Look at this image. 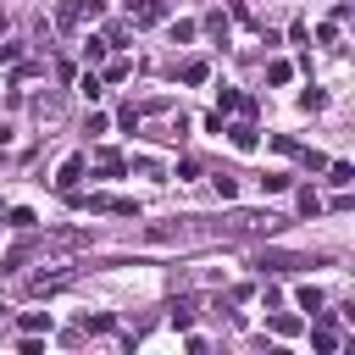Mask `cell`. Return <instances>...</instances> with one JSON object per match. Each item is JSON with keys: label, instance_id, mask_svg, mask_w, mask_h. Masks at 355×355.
Wrapping results in <instances>:
<instances>
[{"label": "cell", "instance_id": "cell-1", "mask_svg": "<svg viewBox=\"0 0 355 355\" xmlns=\"http://www.w3.org/2000/svg\"><path fill=\"white\" fill-rule=\"evenodd\" d=\"M105 0H61L55 6V28H78V22H100Z\"/></svg>", "mask_w": 355, "mask_h": 355}, {"label": "cell", "instance_id": "cell-2", "mask_svg": "<svg viewBox=\"0 0 355 355\" xmlns=\"http://www.w3.org/2000/svg\"><path fill=\"white\" fill-rule=\"evenodd\" d=\"M261 272H300V266H322V255H288V250H261L255 255Z\"/></svg>", "mask_w": 355, "mask_h": 355}, {"label": "cell", "instance_id": "cell-3", "mask_svg": "<svg viewBox=\"0 0 355 355\" xmlns=\"http://www.w3.org/2000/svg\"><path fill=\"white\" fill-rule=\"evenodd\" d=\"M78 272H83V266H55V272H39V277H28V294H39V300H44V294H61Z\"/></svg>", "mask_w": 355, "mask_h": 355}, {"label": "cell", "instance_id": "cell-4", "mask_svg": "<svg viewBox=\"0 0 355 355\" xmlns=\"http://www.w3.org/2000/svg\"><path fill=\"white\" fill-rule=\"evenodd\" d=\"M161 11H166V0H128V22H133V28L161 22Z\"/></svg>", "mask_w": 355, "mask_h": 355}, {"label": "cell", "instance_id": "cell-5", "mask_svg": "<svg viewBox=\"0 0 355 355\" xmlns=\"http://www.w3.org/2000/svg\"><path fill=\"white\" fill-rule=\"evenodd\" d=\"M89 211H111V216H139L133 200H116V194H89Z\"/></svg>", "mask_w": 355, "mask_h": 355}, {"label": "cell", "instance_id": "cell-6", "mask_svg": "<svg viewBox=\"0 0 355 355\" xmlns=\"http://www.w3.org/2000/svg\"><path fill=\"white\" fill-rule=\"evenodd\" d=\"M83 166H89V161H83V155H72V161L55 172V189H61V194H78V178H83Z\"/></svg>", "mask_w": 355, "mask_h": 355}, {"label": "cell", "instance_id": "cell-7", "mask_svg": "<svg viewBox=\"0 0 355 355\" xmlns=\"http://www.w3.org/2000/svg\"><path fill=\"white\" fill-rule=\"evenodd\" d=\"M178 78H183V83H205V78H211V61H205V55H189V61H178Z\"/></svg>", "mask_w": 355, "mask_h": 355}, {"label": "cell", "instance_id": "cell-8", "mask_svg": "<svg viewBox=\"0 0 355 355\" xmlns=\"http://www.w3.org/2000/svg\"><path fill=\"white\" fill-rule=\"evenodd\" d=\"M311 344H316L322 355H333V349H338V333H333V316H322V322H316V333H311Z\"/></svg>", "mask_w": 355, "mask_h": 355}, {"label": "cell", "instance_id": "cell-9", "mask_svg": "<svg viewBox=\"0 0 355 355\" xmlns=\"http://www.w3.org/2000/svg\"><path fill=\"white\" fill-rule=\"evenodd\" d=\"M222 133H227L239 150H255V128H250V122H233V128H222Z\"/></svg>", "mask_w": 355, "mask_h": 355}, {"label": "cell", "instance_id": "cell-10", "mask_svg": "<svg viewBox=\"0 0 355 355\" xmlns=\"http://www.w3.org/2000/svg\"><path fill=\"white\" fill-rule=\"evenodd\" d=\"M128 78H133V61H128V55H116V61L105 67V83H128Z\"/></svg>", "mask_w": 355, "mask_h": 355}, {"label": "cell", "instance_id": "cell-11", "mask_svg": "<svg viewBox=\"0 0 355 355\" xmlns=\"http://www.w3.org/2000/svg\"><path fill=\"white\" fill-rule=\"evenodd\" d=\"M327 183L349 189V183H355V166H349V161H333V166H327Z\"/></svg>", "mask_w": 355, "mask_h": 355}, {"label": "cell", "instance_id": "cell-12", "mask_svg": "<svg viewBox=\"0 0 355 355\" xmlns=\"http://www.w3.org/2000/svg\"><path fill=\"white\" fill-rule=\"evenodd\" d=\"M94 161H100V172H105V178H122V155H116V150H100Z\"/></svg>", "mask_w": 355, "mask_h": 355}, {"label": "cell", "instance_id": "cell-13", "mask_svg": "<svg viewBox=\"0 0 355 355\" xmlns=\"http://www.w3.org/2000/svg\"><path fill=\"white\" fill-rule=\"evenodd\" d=\"M300 216H322V194L316 189H300Z\"/></svg>", "mask_w": 355, "mask_h": 355}, {"label": "cell", "instance_id": "cell-14", "mask_svg": "<svg viewBox=\"0 0 355 355\" xmlns=\"http://www.w3.org/2000/svg\"><path fill=\"white\" fill-rule=\"evenodd\" d=\"M288 78H294L288 61H266V83H288Z\"/></svg>", "mask_w": 355, "mask_h": 355}, {"label": "cell", "instance_id": "cell-15", "mask_svg": "<svg viewBox=\"0 0 355 355\" xmlns=\"http://www.w3.org/2000/svg\"><path fill=\"white\" fill-rule=\"evenodd\" d=\"M294 300H300V311H322V288H311V283H305Z\"/></svg>", "mask_w": 355, "mask_h": 355}, {"label": "cell", "instance_id": "cell-16", "mask_svg": "<svg viewBox=\"0 0 355 355\" xmlns=\"http://www.w3.org/2000/svg\"><path fill=\"white\" fill-rule=\"evenodd\" d=\"M261 189H266V194H283V189H288V172H266Z\"/></svg>", "mask_w": 355, "mask_h": 355}, {"label": "cell", "instance_id": "cell-17", "mask_svg": "<svg viewBox=\"0 0 355 355\" xmlns=\"http://www.w3.org/2000/svg\"><path fill=\"white\" fill-rule=\"evenodd\" d=\"M44 327H50L44 311H28V316H22V333H44Z\"/></svg>", "mask_w": 355, "mask_h": 355}, {"label": "cell", "instance_id": "cell-18", "mask_svg": "<svg viewBox=\"0 0 355 355\" xmlns=\"http://www.w3.org/2000/svg\"><path fill=\"white\" fill-rule=\"evenodd\" d=\"M205 33H216V39H227V17H222V11H211V17H205Z\"/></svg>", "mask_w": 355, "mask_h": 355}, {"label": "cell", "instance_id": "cell-19", "mask_svg": "<svg viewBox=\"0 0 355 355\" xmlns=\"http://www.w3.org/2000/svg\"><path fill=\"white\" fill-rule=\"evenodd\" d=\"M105 50H111L105 39H89V44H83V55H89V67H94V61H105Z\"/></svg>", "mask_w": 355, "mask_h": 355}, {"label": "cell", "instance_id": "cell-20", "mask_svg": "<svg viewBox=\"0 0 355 355\" xmlns=\"http://www.w3.org/2000/svg\"><path fill=\"white\" fill-rule=\"evenodd\" d=\"M194 39V22H172V44H189Z\"/></svg>", "mask_w": 355, "mask_h": 355}, {"label": "cell", "instance_id": "cell-21", "mask_svg": "<svg viewBox=\"0 0 355 355\" xmlns=\"http://www.w3.org/2000/svg\"><path fill=\"white\" fill-rule=\"evenodd\" d=\"M116 122H122V128L133 133V128H139V105H122V111H116Z\"/></svg>", "mask_w": 355, "mask_h": 355}, {"label": "cell", "instance_id": "cell-22", "mask_svg": "<svg viewBox=\"0 0 355 355\" xmlns=\"http://www.w3.org/2000/svg\"><path fill=\"white\" fill-rule=\"evenodd\" d=\"M216 189H222V200H233V194H239V183H233V172H216Z\"/></svg>", "mask_w": 355, "mask_h": 355}, {"label": "cell", "instance_id": "cell-23", "mask_svg": "<svg viewBox=\"0 0 355 355\" xmlns=\"http://www.w3.org/2000/svg\"><path fill=\"white\" fill-rule=\"evenodd\" d=\"M83 333H111V316H83Z\"/></svg>", "mask_w": 355, "mask_h": 355}, {"label": "cell", "instance_id": "cell-24", "mask_svg": "<svg viewBox=\"0 0 355 355\" xmlns=\"http://www.w3.org/2000/svg\"><path fill=\"white\" fill-rule=\"evenodd\" d=\"M0 316H6V305H0Z\"/></svg>", "mask_w": 355, "mask_h": 355}]
</instances>
